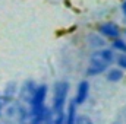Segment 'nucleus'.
I'll return each instance as SVG.
<instances>
[{
	"instance_id": "obj_9",
	"label": "nucleus",
	"mask_w": 126,
	"mask_h": 124,
	"mask_svg": "<svg viewBox=\"0 0 126 124\" xmlns=\"http://www.w3.org/2000/svg\"><path fill=\"white\" fill-rule=\"evenodd\" d=\"M113 48L114 50H119L122 54H126V42L123 39H113Z\"/></svg>"
},
{
	"instance_id": "obj_4",
	"label": "nucleus",
	"mask_w": 126,
	"mask_h": 124,
	"mask_svg": "<svg viewBox=\"0 0 126 124\" xmlns=\"http://www.w3.org/2000/svg\"><path fill=\"white\" fill-rule=\"evenodd\" d=\"M98 32L110 39H117L120 37V28L114 22H104V24L98 25Z\"/></svg>"
},
{
	"instance_id": "obj_1",
	"label": "nucleus",
	"mask_w": 126,
	"mask_h": 124,
	"mask_svg": "<svg viewBox=\"0 0 126 124\" xmlns=\"http://www.w3.org/2000/svg\"><path fill=\"white\" fill-rule=\"evenodd\" d=\"M114 62V54L111 50L109 48H103V50H97L91 54L90 57V64L85 70L87 76H97L101 74L103 72H106L111 63Z\"/></svg>"
},
{
	"instance_id": "obj_8",
	"label": "nucleus",
	"mask_w": 126,
	"mask_h": 124,
	"mask_svg": "<svg viewBox=\"0 0 126 124\" xmlns=\"http://www.w3.org/2000/svg\"><path fill=\"white\" fill-rule=\"evenodd\" d=\"M122 77H123V70H120V69H110L107 73L109 82H119Z\"/></svg>"
},
{
	"instance_id": "obj_5",
	"label": "nucleus",
	"mask_w": 126,
	"mask_h": 124,
	"mask_svg": "<svg viewBox=\"0 0 126 124\" xmlns=\"http://www.w3.org/2000/svg\"><path fill=\"white\" fill-rule=\"evenodd\" d=\"M88 95H90V83H88V80H81L79 85H78V89H76V95L73 98V102L76 105H81V104H84L87 101Z\"/></svg>"
},
{
	"instance_id": "obj_12",
	"label": "nucleus",
	"mask_w": 126,
	"mask_h": 124,
	"mask_svg": "<svg viewBox=\"0 0 126 124\" xmlns=\"http://www.w3.org/2000/svg\"><path fill=\"white\" fill-rule=\"evenodd\" d=\"M122 13L126 16V0H123V3H122Z\"/></svg>"
},
{
	"instance_id": "obj_6",
	"label": "nucleus",
	"mask_w": 126,
	"mask_h": 124,
	"mask_svg": "<svg viewBox=\"0 0 126 124\" xmlns=\"http://www.w3.org/2000/svg\"><path fill=\"white\" fill-rule=\"evenodd\" d=\"M31 124H51V110L46 108L38 115H34L31 120Z\"/></svg>"
},
{
	"instance_id": "obj_13",
	"label": "nucleus",
	"mask_w": 126,
	"mask_h": 124,
	"mask_svg": "<svg viewBox=\"0 0 126 124\" xmlns=\"http://www.w3.org/2000/svg\"><path fill=\"white\" fill-rule=\"evenodd\" d=\"M125 38H126V29H125ZM125 42H126V39H125Z\"/></svg>"
},
{
	"instance_id": "obj_2",
	"label": "nucleus",
	"mask_w": 126,
	"mask_h": 124,
	"mask_svg": "<svg viewBox=\"0 0 126 124\" xmlns=\"http://www.w3.org/2000/svg\"><path fill=\"white\" fill-rule=\"evenodd\" d=\"M69 92V83L66 80H59L54 85L53 91V111L51 114H60L64 112V102Z\"/></svg>"
},
{
	"instance_id": "obj_11",
	"label": "nucleus",
	"mask_w": 126,
	"mask_h": 124,
	"mask_svg": "<svg viewBox=\"0 0 126 124\" xmlns=\"http://www.w3.org/2000/svg\"><path fill=\"white\" fill-rule=\"evenodd\" d=\"M76 124H94L91 121L90 117L87 115H81V117H76Z\"/></svg>"
},
{
	"instance_id": "obj_10",
	"label": "nucleus",
	"mask_w": 126,
	"mask_h": 124,
	"mask_svg": "<svg viewBox=\"0 0 126 124\" xmlns=\"http://www.w3.org/2000/svg\"><path fill=\"white\" fill-rule=\"evenodd\" d=\"M117 64H119L120 70H126V54H120L117 57Z\"/></svg>"
},
{
	"instance_id": "obj_7",
	"label": "nucleus",
	"mask_w": 126,
	"mask_h": 124,
	"mask_svg": "<svg viewBox=\"0 0 126 124\" xmlns=\"http://www.w3.org/2000/svg\"><path fill=\"white\" fill-rule=\"evenodd\" d=\"M64 124H76V104L73 101L69 104V111H67V117L64 120Z\"/></svg>"
},
{
	"instance_id": "obj_3",
	"label": "nucleus",
	"mask_w": 126,
	"mask_h": 124,
	"mask_svg": "<svg viewBox=\"0 0 126 124\" xmlns=\"http://www.w3.org/2000/svg\"><path fill=\"white\" fill-rule=\"evenodd\" d=\"M46 95H47V86L46 85H40L38 88H35V91L31 96V115H38L40 112H43L46 110Z\"/></svg>"
}]
</instances>
